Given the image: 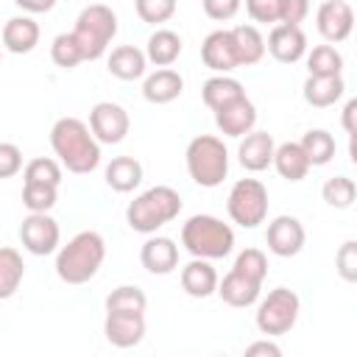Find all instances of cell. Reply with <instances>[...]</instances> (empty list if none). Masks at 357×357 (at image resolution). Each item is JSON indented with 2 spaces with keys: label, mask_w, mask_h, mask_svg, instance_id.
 Wrapping results in <instances>:
<instances>
[{
  "label": "cell",
  "mask_w": 357,
  "mask_h": 357,
  "mask_svg": "<svg viewBox=\"0 0 357 357\" xmlns=\"http://www.w3.org/2000/svg\"><path fill=\"white\" fill-rule=\"evenodd\" d=\"M50 145L61 167H67L70 173L86 176L100 165V142L78 117H59L50 128Z\"/></svg>",
  "instance_id": "cell-1"
},
{
  "label": "cell",
  "mask_w": 357,
  "mask_h": 357,
  "mask_svg": "<svg viewBox=\"0 0 357 357\" xmlns=\"http://www.w3.org/2000/svg\"><path fill=\"white\" fill-rule=\"evenodd\" d=\"M103 259H106V240L92 229L78 231L67 245L59 248L56 276L67 284H86L100 271Z\"/></svg>",
  "instance_id": "cell-2"
},
{
  "label": "cell",
  "mask_w": 357,
  "mask_h": 357,
  "mask_svg": "<svg viewBox=\"0 0 357 357\" xmlns=\"http://www.w3.org/2000/svg\"><path fill=\"white\" fill-rule=\"evenodd\" d=\"M178 212H181V195H178V190H173L167 184H156V187L139 192L128 204L126 223L134 231H139V234H153L165 223L176 220Z\"/></svg>",
  "instance_id": "cell-3"
},
{
  "label": "cell",
  "mask_w": 357,
  "mask_h": 357,
  "mask_svg": "<svg viewBox=\"0 0 357 357\" xmlns=\"http://www.w3.org/2000/svg\"><path fill=\"white\" fill-rule=\"evenodd\" d=\"M181 245L201 259H223L234 248V229L215 215H192L181 226Z\"/></svg>",
  "instance_id": "cell-4"
},
{
  "label": "cell",
  "mask_w": 357,
  "mask_h": 357,
  "mask_svg": "<svg viewBox=\"0 0 357 357\" xmlns=\"http://www.w3.org/2000/svg\"><path fill=\"white\" fill-rule=\"evenodd\" d=\"M187 173L198 187H218L229 176V151L220 137L198 134L187 145Z\"/></svg>",
  "instance_id": "cell-5"
},
{
  "label": "cell",
  "mask_w": 357,
  "mask_h": 357,
  "mask_svg": "<svg viewBox=\"0 0 357 357\" xmlns=\"http://www.w3.org/2000/svg\"><path fill=\"white\" fill-rule=\"evenodd\" d=\"M70 33L81 47L84 61H95L106 53L109 42L117 36V14L103 3H92L78 14L75 28Z\"/></svg>",
  "instance_id": "cell-6"
},
{
  "label": "cell",
  "mask_w": 357,
  "mask_h": 357,
  "mask_svg": "<svg viewBox=\"0 0 357 357\" xmlns=\"http://www.w3.org/2000/svg\"><path fill=\"white\" fill-rule=\"evenodd\" d=\"M301 312V301L296 296V290L290 287H273L257 307V329L265 337H279L287 335Z\"/></svg>",
  "instance_id": "cell-7"
},
{
  "label": "cell",
  "mask_w": 357,
  "mask_h": 357,
  "mask_svg": "<svg viewBox=\"0 0 357 357\" xmlns=\"http://www.w3.org/2000/svg\"><path fill=\"white\" fill-rule=\"evenodd\" d=\"M226 209L229 218L243 226V229H254L259 223H265L268 218V190L259 178H240L231 184L229 198H226Z\"/></svg>",
  "instance_id": "cell-8"
},
{
  "label": "cell",
  "mask_w": 357,
  "mask_h": 357,
  "mask_svg": "<svg viewBox=\"0 0 357 357\" xmlns=\"http://www.w3.org/2000/svg\"><path fill=\"white\" fill-rule=\"evenodd\" d=\"M61 229L47 212H28V218L20 223V243L33 257H47L59 248Z\"/></svg>",
  "instance_id": "cell-9"
},
{
  "label": "cell",
  "mask_w": 357,
  "mask_h": 357,
  "mask_svg": "<svg viewBox=\"0 0 357 357\" xmlns=\"http://www.w3.org/2000/svg\"><path fill=\"white\" fill-rule=\"evenodd\" d=\"M131 128V120H128V112L120 106V103H112V100H100L92 106L89 112V131L98 142L103 145H117L126 139Z\"/></svg>",
  "instance_id": "cell-10"
},
{
  "label": "cell",
  "mask_w": 357,
  "mask_h": 357,
  "mask_svg": "<svg viewBox=\"0 0 357 357\" xmlns=\"http://www.w3.org/2000/svg\"><path fill=\"white\" fill-rule=\"evenodd\" d=\"M304 240H307V231L301 220L293 215H279L268 223L265 243H268V251L276 257H296L304 248Z\"/></svg>",
  "instance_id": "cell-11"
},
{
  "label": "cell",
  "mask_w": 357,
  "mask_h": 357,
  "mask_svg": "<svg viewBox=\"0 0 357 357\" xmlns=\"http://www.w3.org/2000/svg\"><path fill=\"white\" fill-rule=\"evenodd\" d=\"M315 25H318V33L326 42H332V45L343 42V39H349V33L354 28V11L346 0H324L318 6Z\"/></svg>",
  "instance_id": "cell-12"
},
{
  "label": "cell",
  "mask_w": 357,
  "mask_h": 357,
  "mask_svg": "<svg viewBox=\"0 0 357 357\" xmlns=\"http://www.w3.org/2000/svg\"><path fill=\"white\" fill-rule=\"evenodd\" d=\"M215 126H218V131L223 137H237L240 139L243 134L254 131V126H257V106L245 95H240V98L223 103L220 109H215Z\"/></svg>",
  "instance_id": "cell-13"
},
{
  "label": "cell",
  "mask_w": 357,
  "mask_h": 357,
  "mask_svg": "<svg viewBox=\"0 0 357 357\" xmlns=\"http://www.w3.org/2000/svg\"><path fill=\"white\" fill-rule=\"evenodd\" d=\"M265 50L282 61V64H296L298 59H304L307 53V36L301 31V25H284V22H276L268 33V42H265Z\"/></svg>",
  "instance_id": "cell-14"
},
{
  "label": "cell",
  "mask_w": 357,
  "mask_h": 357,
  "mask_svg": "<svg viewBox=\"0 0 357 357\" xmlns=\"http://www.w3.org/2000/svg\"><path fill=\"white\" fill-rule=\"evenodd\" d=\"M103 335L117 349H131L145 337V312H106Z\"/></svg>",
  "instance_id": "cell-15"
},
{
  "label": "cell",
  "mask_w": 357,
  "mask_h": 357,
  "mask_svg": "<svg viewBox=\"0 0 357 357\" xmlns=\"http://www.w3.org/2000/svg\"><path fill=\"white\" fill-rule=\"evenodd\" d=\"M139 262L148 273H156V276H165L170 271H176L178 265V245L170 240V237H148L139 248Z\"/></svg>",
  "instance_id": "cell-16"
},
{
  "label": "cell",
  "mask_w": 357,
  "mask_h": 357,
  "mask_svg": "<svg viewBox=\"0 0 357 357\" xmlns=\"http://www.w3.org/2000/svg\"><path fill=\"white\" fill-rule=\"evenodd\" d=\"M273 137L268 131H248L243 134L240 139V148H237V159L245 170L251 173H259L265 167H271L273 162Z\"/></svg>",
  "instance_id": "cell-17"
},
{
  "label": "cell",
  "mask_w": 357,
  "mask_h": 357,
  "mask_svg": "<svg viewBox=\"0 0 357 357\" xmlns=\"http://www.w3.org/2000/svg\"><path fill=\"white\" fill-rule=\"evenodd\" d=\"M201 61L215 70V73H231L237 67V56H234V45H231V33L229 28L223 31H212L204 42H201Z\"/></svg>",
  "instance_id": "cell-18"
},
{
  "label": "cell",
  "mask_w": 357,
  "mask_h": 357,
  "mask_svg": "<svg viewBox=\"0 0 357 357\" xmlns=\"http://www.w3.org/2000/svg\"><path fill=\"white\" fill-rule=\"evenodd\" d=\"M259 290H262V284L259 282H254V279H248V276H243L240 271H229L223 279H218V296L229 304V307H251L257 298H259Z\"/></svg>",
  "instance_id": "cell-19"
},
{
  "label": "cell",
  "mask_w": 357,
  "mask_h": 357,
  "mask_svg": "<svg viewBox=\"0 0 357 357\" xmlns=\"http://www.w3.org/2000/svg\"><path fill=\"white\" fill-rule=\"evenodd\" d=\"M181 92H184V78L170 67H159L156 73H151L142 81V98L148 103H156V106L176 100Z\"/></svg>",
  "instance_id": "cell-20"
},
{
  "label": "cell",
  "mask_w": 357,
  "mask_h": 357,
  "mask_svg": "<svg viewBox=\"0 0 357 357\" xmlns=\"http://www.w3.org/2000/svg\"><path fill=\"white\" fill-rule=\"evenodd\" d=\"M181 287L192 298H206V296H212L218 290V271L209 265V259L192 257L181 268Z\"/></svg>",
  "instance_id": "cell-21"
},
{
  "label": "cell",
  "mask_w": 357,
  "mask_h": 357,
  "mask_svg": "<svg viewBox=\"0 0 357 357\" xmlns=\"http://www.w3.org/2000/svg\"><path fill=\"white\" fill-rule=\"evenodd\" d=\"M0 42L11 53H31L39 45V22L33 17H25V14L22 17H11L3 25Z\"/></svg>",
  "instance_id": "cell-22"
},
{
  "label": "cell",
  "mask_w": 357,
  "mask_h": 357,
  "mask_svg": "<svg viewBox=\"0 0 357 357\" xmlns=\"http://www.w3.org/2000/svg\"><path fill=\"white\" fill-rule=\"evenodd\" d=\"M106 70L120 78V81H137L145 75L148 70V59H145V50L134 47V45H120L109 53V61H106Z\"/></svg>",
  "instance_id": "cell-23"
},
{
  "label": "cell",
  "mask_w": 357,
  "mask_h": 357,
  "mask_svg": "<svg viewBox=\"0 0 357 357\" xmlns=\"http://www.w3.org/2000/svg\"><path fill=\"white\" fill-rule=\"evenodd\" d=\"M229 33H231L237 67H251V64L262 61V56H265V36L259 33L257 25H234V28H229Z\"/></svg>",
  "instance_id": "cell-24"
},
{
  "label": "cell",
  "mask_w": 357,
  "mask_h": 357,
  "mask_svg": "<svg viewBox=\"0 0 357 357\" xmlns=\"http://www.w3.org/2000/svg\"><path fill=\"white\" fill-rule=\"evenodd\" d=\"M181 36L170 28H156L151 36H148V45H145V59L156 67H170L178 56H181Z\"/></svg>",
  "instance_id": "cell-25"
},
{
  "label": "cell",
  "mask_w": 357,
  "mask_h": 357,
  "mask_svg": "<svg viewBox=\"0 0 357 357\" xmlns=\"http://www.w3.org/2000/svg\"><path fill=\"white\" fill-rule=\"evenodd\" d=\"M346 92V84L340 75H310L304 81V100L315 109L335 106Z\"/></svg>",
  "instance_id": "cell-26"
},
{
  "label": "cell",
  "mask_w": 357,
  "mask_h": 357,
  "mask_svg": "<svg viewBox=\"0 0 357 357\" xmlns=\"http://www.w3.org/2000/svg\"><path fill=\"white\" fill-rule=\"evenodd\" d=\"M271 165L287 181H301L310 173V162H307V156H304V151H301L298 142H282V145H276Z\"/></svg>",
  "instance_id": "cell-27"
},
{
  "label": "cell",
  "mask_w": 357,
  "mask_h": 357,
  "mask_svg": "<svg viewBox=\"0 0 357 357\" xmlns=\"http://www.w3.org/2000/svg\"><path fill=\"white\" fill-rule=\"evenodd\" d=\"M106 184L114 190V192H131L139 187L142 181V165L134 159V156H114L109 165H106V173H103Z\"/></svg>",
  "instance_id": "cell-28"
},
{
  "label": "cell",
  "mask_w": 357,
  "mask_h": 357,
  "mask_svg": "<svg viewBox=\"0 0 357 357\" xmlns=\"http://www.w3.org/2000/svg\"><path fill=\"white\" fill-rule=\"evenodd\" d=\"M240 95H245L243 84H240L237 78L226 75V73L206 78V81H204V86H201V98H204V103H206L212 112H215V109H220L223 103H229V100L240 98Z\"/></svg>",
  "instance_id": "cell-29"
},
{
  "label": "cell",
  "mask_w": 357,
  "mask_h": 357,
  "mask_svg": "<svg viewBox=\"0 0 357 357\" xmlns=\"http://www.w3.org/2000/svg\"><path fill=\"white\" fill-rule=\"evenodd\" d=\"M310 167H324L332 162L335 156V137L326 131V128H310L301 139H298Z\"/></svg>",
  "instance_id": "cell-30"
},
{
  "label": "cell",
  "mask_w": 357,
  "mask_h": 357,
  "mask_svg": "<svg viewBox=\"0 0 357 357\" xmlns=\"http://www.w3.org/2000/svg\"><path fill=\"white\" fill-rule=\"evenodd\" d=\"M22 276H25V262L20 257L17 248H0V301L11 298L20 284H22Z\"/></svg>",
  "instance_id": "cell-31"
},
{
  "label": "cell",
  "mask_w": 357,
  "mask_h": 357,
  "mask_svg": "<svg viewBox=\"0 0 357 357\" xmlns=\"http://www.w3.org/2000/svg\"><path fill=\"white\" fill-rule=\"evenodd\" d=\"M307 56L310 75H340L343 73V56L335 45H315Z\"/></svg>",
  "instance_id": "cell-32"
},
{
  "label": "cell",
  "mask_w": 357,
  "mask_h": 357,
  "mask_svg": "<svg viewBox=\"0 0 357 357\" xmlns=\"http://www.w3.org/2000/svg\"><path fill=\"white\" fill-rule=\"evenodd\" d=\"M148 296L137 284H120L106 296V312H145Z\"/></svg>",
  "instance_id": "cell-33"
},
{
  "label": "cell",
  "mask_w": 357,
  "mask_h": 357,
  "mask_svg": "<svg viewBox=\"0 0 357 357\" xmlns=\"http://www.w3.org/2000/svg\"><path fill=\"white\" fill-rule=\"evenodd\" d=\"M321 198L335 209H349L357 198V184L349 176H332L321 187Z\"/></svg>",
  "instance_id": "cell-34"
},
{
  "label": "cell",
  "mask_w": 357,
  "mask_h": 357,
  "mask_svg": "<svg viewBox=\"0 0 357 357\" xmlns=\"http://www.w3.org/2000/svg\"><path fill=\"white\" fill-rule=\"evenodd\" d=\"M56 198H59V187L22 181V204L28 212H50L56 206Z\"/></svg>",
  "instance_id": "cell-35"
},
{
  "label": "cell",
  "mask_w": 357,
  "mask_h": 357,
  "mask_svg": "<svg viewBox=\"0 0 357 357\" xmlns=\"http://www.w3.org/2000/svg\"><path fill=\"white\" fill-rule=\"evenodd\" d=\"M22 181H36V184H61V162L47 159V156H36L22 167Z\"/></svg>",
  "instance_id": "cell-36"
},
{
  "label": "cell",
  "mask_w": 357,
  "mask_h": 357,
  "mask_svg": "<svg viewBox=\"0 0 357 357\" xmlns=\"http://www.w3.org/2000/svg\"><path fill=\"white\" fill-rule=\"evenodd\" d=\"M50 59H53V64L61 67V70H73V67H78V64L84 61L81 47H78V42L73 39V33H59V36L53 39V45H50Z\"/></svg>",
  "instance_id": "cell-37"
},
{
  "label": "cell",
  "mask_w": 357,
  "mask_h": 357,
  "mask_svg": "<svg viewBox=\"0 0 357 357\" xmlns=\"http://www.w3.org/2000/svg\"><path fill=\"white\" fill-rule=\"evenodd\" d=\"M231 268L240 271L243 276H248V279H254V282L262 284L265 276H268V257H265V251H259V248H245V251L237 254V259H234Z\"/></svg>",
  "instance_id": "cell-38"
},
{
  "label": "cell",
  "mask_w": 357,
  "mask_h": 357,
  "mask_svg": "<svg viewBox=\"0 0 357 357\" xmlns=\"http://www.w3.org/2000/svg\"><path fill=\"white\" fill-rule=\"evenodd\" d=\"M137 17L148 25H162L176 14V0H134Z\"/></svg>",
  "instance_id": "cell-39"
},
{
  "label": "cell",
  "mask_w": 357,
  "mask_h": 357,
  "mask_svg": "<svg viewBox=\"0 0 357 357\" xmlns=\"http://www.w3.org/2000/svg\"><path fill=\"white\" fill-rule=\"evenodd\" d=\"M335 268H337V273H340V279L343 282H357V243L354 240H346L340 248H337V254H335Z\"/></svg>",
  "instance_id": "cell-40"
},
{
  "label": "cell",
  "mask_w": 357,
  "mask_h": 357,
  "mask_svg": "<svg viewBox=\"0 0 357 357\" xmlns=\"http://www.w3.org/2000/svg\"><path fill=\"white\" fill-rule=\"evenodd\" d=\"M245 11L254 22H265V25H276L279 22V11H282V0H245Z\"/></svg>",
  "instance_id": "cell-41"
},
{
  "label": "cell",
  "mask_w": 357,
  "mask_h": 357,
  "mask_svg": "<svg viewBox=\"0 0 357 357\" xmlns=\"http://www.w3.org/2000/svg\"><path fill=\"white\" fill-rule=\"evenodd\" d=\"M22 170V151L14 142H0V178H11Z\"/></svg>",
  "instance_id": "cell-42"
},
{
  "label": "cell",
  "mask_w": 357,
  "mask_h": 357,
  "mask_svg": "<svg viewBox=\"0 0 357 357\" xmlns=\"http://www.w3.org/2000/svg\"><path fill=\"white\" fill-rule=\"evenodd\" d=\"M201 6H204V14H206L209 20L226 22V20H231V17L240 11L243 0H201Z\"/></svg>",
  "instance_id": "cell-43"
},
{
  "label": "cell",
  "mask_w": 357,
  "mask_h": 357,
  "mask_svg": "<svg viewBox=\"0 0 357 357\" xmlns=\"http://www.w3.org/2000/svg\"><path fill=\"white\" fill-rule=\"evenodd\" d=\"M307 14H310V0H282L279 22H284V25H301Z\"/></svg>",
  "instance_id": "cell-44"
},
{
  "label": "cell",
  "mask_w": 357,
  "mask_h": 357,
  "mask_svg": "<svg viewBox=\"0 0 357 357\" xmlns=\"http://www.w3.org/2000/svg\"><path fill=\"white\" fill-rule=\"evenodd\" d=\"M257 354H265V357H279L282 354V349L273 343V340H257V343H251V346H245V357H257Z\"/></svg>",
  "instance_id": "cell-45"
},
{
  "label": "cell",
  "mask_w": 357,
  "mask_h": 357,
  "mask_svg": "<svg viewBox=\"0 0 357 357\" xmlns=\"http://www.w3.org/2000/svg\"><path fill=\"white\" fill-rule=\"evenodd\" d=\"M14 6H20L28 14H45L56 6V0H14Z\"/></svg>",
  "instance_id": "cell-46"
},
{
  "label": "cell",
  "mask_w": 357,
  "mask_h": 357,
  "mask_svg": "<svg viewBox=\"0 0 357 357\" xmlns=\"http://www.w3.org/2000/svg\"><path fill=\"white\" fill-rule=\"evenodd\" d=\"M354 114H357V100H349V103L343 106V128H346L349 137L357 134V128H354Z\"/></svg>",
  "instance_id": "cell-47"
},
{
  "label": "cell",
  "mask_w": 357,
  "mask_h": 357,
  "mask_svg": "<svg viewBox=\"0 0 357 357\" xmlns=\"http://www.w3.org/2000/svg\"><path fill=\"white\" fill-rule=\"evenodd\" d=\"M0 56H3V42H0Z\"/></svg>",
  "instance_id": "cell-48"
}]
</instances>
